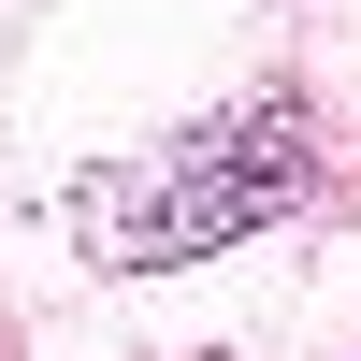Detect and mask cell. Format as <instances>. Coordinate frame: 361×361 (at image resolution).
Here are the masks:
<instances>
[{"mask_svg":"<svg viewBox=\"0 0 361 361\" xmlns=\"http://www.w3.org/2000/svg\"><path fill=\"white\" fill-rule=\"evenodd\" d=\"M304 173H318V116L275 87V102H231V116H202V130H159V145H130V159L73 173V246L102 260V275H173V260H202V246L275 231L289 202H304Z\"/></svg>","mask_w":361,"mask_h":361,"instance_id":"obj_1","label":"cell"}]
</instances>
